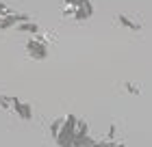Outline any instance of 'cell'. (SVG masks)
Wrapping results in <instances>:
<instances>
[{"mask_svg":"<svg viewBox=\"0 0 152 147\" xmlns=\"http://www.w3.org/2000/svg\"><path fill=\"white\" fill-rule=\"evenodd\" d=\"M61 13L74 22H87L94 15L91 0H61Z\"/></svg>","mask_w":152,"mask_h":147,"instance_id":"obj_1","label":"cell"},{"mask_svg":"<svg viewBox=\"0 0 152 147\" xmlns=\"http://www.w3.org/2000/svg\"><path fill=\"white\" fill-rule=\"evenodd\" d=\"M28 15L18 9H13L11 4L7 2H0V30H11V28H18L20 24L28 22Z\"/></svg>","mask_w":152,"mask_h":147,"instance_id":"obj_2","label":"cell"},{"mask_svg":"<svg viewBox=\"0 0 152 147\" xmlns=\"http://www.w3.org/2000/svg\"><path fill=\"white\" fill-rule=\"evenodd\" d=\"M26 54H28V59H33V61H46L48 54H50V50H48V41L41 37V35L31 37L28 41H26Z\"/></svg>","mask_w":152,"mask_h":147,"instance_id":"obj_3","label":"cell"},{"mask_svg":"<svg viewBox=\"0 0 152 147\" xmlns=\"http://www.w3.org/2000/svg\"><path fill=\"white\" fill-rule=\"evenodd\" d=\"M11 113H15L18 119H22V121H31L33 119V106L28 102H22L20 97L13 95V110Z\"/></svg>","mask_w":152,"mask_h":147,"instance_id":"obj_4","label":"cell"},{"mask_svg":"<svg viewBox=\"0 0 152 147\" xmlns=\"http://www.w3.org/2000/svg\"><path fill=\"white\" fill-rule=\"evenodd\" d=\"M117 24H120L122 28H128L130 33H139L143 28V24L139 20H135L133 15H128V13H120V15H117Z\"/></svg>","mask_w":152,"mask_h":147,"instance_id":"obj_5","label":"cell"},{"mask_svg":"<svg viewBox=\"0 0 152 147\" xmlns=\"http://www.w3.org/2000/svg\"><path fill=\"white\" fill-rule=\"evenodd\" d=\"M15 30H20V33H26V35H31V37H37V35H41L39 24H37V22H33V20H28V22H24V24H20Z\"/></svg>","mask_w":152,"mask_h":147,"instance_id":"obj_6","label":"cell"},{"mask_svg":"<svg viewBox=\"0 0 152 147\" xmlns=\"http://www.w3.org/2000/svg\"><path fill=\"white\" fill-rule=\"evenodd\" d=\"M0 108L7 110V113H11V110H13V95L0 93Z\"/></svg>","mask_w":152,"mask_h":147,"instance_id":"obj_7","label":"cell"},{"mask_svg":"<svg viewBox=\"0 0 152 147\" xmlns=\"http://www.w3.org/2000/svg\"><path fill=\"white\" fill-rule=\"evenodd\" d=\"M126 91H128V93H133V95H139L141 93V89L137 87V82H126Z\"/></svg>","mask_w":152,"mask_h":147,"instance_id":"obj_8","label":"cell"}]
</instances>
